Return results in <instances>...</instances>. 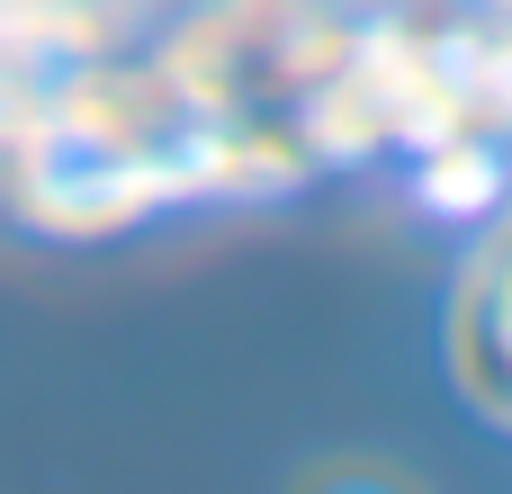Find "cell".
Segmentation results:
<instances>
[{
	"label": "cell",
	"instance_id": "6da1fadb",
	"mask_svg": "<svg viewBox=\"0 0 512 494\" xmlns=\"http://www.w3.org/2000/svg\"><path fill=\"white\" fill-rule=\"evenodd\" d=\"M297 494H423V486L387 459H324V468L297 477Z\"/></svg>",
	"mask_w": 512,
	"mask_h": 494
}]
</instances>
